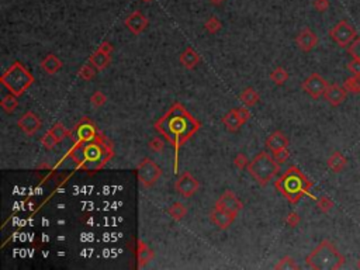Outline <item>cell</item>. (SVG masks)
Returning a JSON list of instances; mask_svg holds the SVG:
<instances>
[{"label":"cell","mask_w":360,"mask_h":270,"mask_svg":"<svg viewBox=\"0 0 360 270\" xmlns=\"http://www.w3.org/2000/svg\"><path fill=\"white\" fill-rule=\"evenodd\" d=\"M155 128L177 149L200 128V123L182 104H175L156 123Z\"/></svg>","instance_id":"obj_1"},{"label":"cell","mask_w":360,"mask_h":270,"mask_svg":"<svg viewBox=\"0 0 360 270\" xmlns=\"http://www.w3.org/2000/svg\"><path fill=\"white\" fill-rule=\"evenodd\" d=\"M279 193H282L289 202L295 204L304 196H310L311 199H315L310 190L312 187V182L302 173L297 166H290L284 173L277 179L274 183Z\"/></svg>","instance_id":"obj_2"},{"label":"cell","mask_w":360,"mask_h":270,"mask_svg":"<svg viewBox=\"0 0 360 270\" xmlns=\"http://www.w3.org/2000/svg\"><path fill=\"white\" fill-rule=\"evenodd\" d=\"M101 139L103 135L90 142H80L69 152V156L83 168H90V165L96 162L98 169H100L113 156V146L110 144L104 145Z\"/></svg>","instance_id":"obj_3"},{"label":"cell","mask_w":360,"mask_h":270,"mask_svg":"<svg viewBox=\"0 0 360 270\" xmlns=\"http://www.w3.org/2000/svg\"><path fill=\"white\" fill-rule=\"evenodd\" d=\"M345 256L328 239L324 241L305 258V263L314 270H338L345 263Z\"/></svg>","instance_id":"obj_4"},{"label":"cell","mask_w":360,"mask_h":270,"mask_svg":"<svg viewBox=\"0 0 360 270\" xmlns=\"http://www.w3.org/2000/svg\"><path fill=\"white\" fill-rule=\"evenodd\" d=\"M34 82V77L20 62H14L11 67L1 75L0 83L9 90L10 93L21 96Z\"/></svg>","instance_id":"obj_5"},{"label":"cell","mask_w":360,"mask_h":270,"mask_svg":"<svg viewBox=\"0 0 360 270\" xmlns=\"http://www.w3.org/2000/svg\"><path fill=\"white\" fill-rule=\"evenodd\" d=\"M279 170L280 165L276 162L273 155L267 152L258 154L248 165V172L261 186H264L273 180L274 176L279 173Z\"/></svg>","instance_id":"obj_6"},{"label":"cell","mask_w":360,"mask_h":270,"mask_svg":"<svg viewBox=\"0 0 360 270\" xmlns=\"http://www.w3.org/2000/svg\"><path fill=\"white\" fill-rule=\"evenodd\" d=\"M162 168L158 166V165L149 159V158H145L141 161V164L136 166V176H138V180L139 183L142 184L144 187L149 189L152 187L154 184L161 179L162 176Z\"/></svg>","instance_id":"obj_7"},{"label":"cell","mask_w":360,"mask_h":270,"mask_svg":"<svg viewBox=\"0 0 360 270\" xmlns=\"http://www.w3.org/2000/svg\"><path fill=\"white\" fill-rule=\"evenodd\" d=\"M329 37H331L332 41H335L339 47L345 48V47H349L352 42L358 38V33H356V30L353 29L346 20H342V21L336 23V24L329 30Z\"/></svg>","instance_id":"obj_8"},{"label":"cell","mask_w":360,"mask_h":270,"mask_svg":"<svg viewBox=\"0 0 360 270\" xmlns=\"http://www.w3.org/2000/svg\"><path fill=\"white\" fill-rule=\"evenodd\" d=\"M301 87L308 96H311L312 99L317 100V99L324 96V93L328 87V82L320 73H311L302 82Z\"/></svg>","instance_id":"obj_9"},{"label":"cell","mask_w":360,"mask_h":270,"mask_svg":"<svg viewBox=\"0 0 360 270\" xmlns=\"http://www.w3.org/2000/svg\"><path fill=\"white\" fill-rule=\"evenodd\" d=\"M198 189H200L198 180L196 179L193 174L189 173V172H185V173L180 174L175 183L176 193L180 194L185 199H190L192 196H195Z\"/></svg>","instance_id":"obj_10"},{"label":"cell","mask_w":360,"mask_h":270,"mask_svg":"<svg viewBox=\"0 0 360 270\" xmlns=\"http://www.w3.org/2000/svg\"><path fill=\"white\" fill-rule=\"evenodd\" d=\"M214 207H217V208H220V210H223V211L225 212H229L231 215L236 217V215L239 214V211L243 208V204L242 202L235 196L234 192H231V190H225L224 193L218 197V200L215 202Z\"/></svg>","instance_id":"obj_11"},{"label":"cell","mask_w":360,"mask_h":270,"mask_svg":"<svg viewBox=\"0 0 360 270\" xmlns=\"http://www.w3.org/2000/svg\"><path fill=\"white\" fill-rule=\"evenodd\" d=\"M98 136V131H96V127L93 126V123L89 121L88 118H83L75 128V139H76L78 144L95 141Z\"/></svg>","instance_id":"obj_12"},{"label":"cell","mask_w":360,"mask_h":270,"mask_svg":"<svg viewBox=\"0 0 360 270\" xmlns=\"http://www.w3.org/2000/svg\"><path fill=\"white\" fill-rule=\"evenodd\" d=\"M17 126H19V128L24 134L31 136V135L38 133L39 128L42 126V123H41L39 117L35 113L27 111L26 114H23V116L20 117L19 121H17Z\"/></svg>","instance_id":"obj_13"},{"label":"cell","mask_w":360,"mask_h":270,"mask_svg":"<svg viewBox=\"0 0 360 270\" xmlns=\"http://www.w3.org/2000/svg\"><path fill=\"white\" fill-rule=\"evenodd\" d=\"M124 24L134 35H139L146 30L148 24H149V20L146 19L139 10H136V11H132L130 16H127V19L124 20Z\"/></svg>","instance_id":"obj_14"},{"label":"cell","mask_w":360,"mask_h":270,"mask_svg":"<svg viewBox=\"0 0 360 270\" xmlns=\"http://www.w3.org/2000/svg\"><path fill=\"white\" fill-rule=\"evenodd\" d=\"M348 97V92L346 89L343 86H339L336 83L333 85H328L325 93H324V99L329 103V106L332 107H338L341 106L342 103L346 100Z\"/></svg>","instance_id":"obj_15"},{"label":"cell","mask_w":360,"mask_h":270,"mask_svg":"<svg viewBox=\"0 0 360 270\" xmlns=\"http://www.w3.org/2000/svg\"><path fill=\"white\" fill-rule=\"evenodd\" d=\"M295 44L297 47L301 49L302 52H310L317 47L318 44V37L311 29H304L298 33L295 37Z\"/></svg>","instance_id":"obj_16"},{"label":"cell","mask_w":360,"mask_h":270,"mask_svg":"<svg viewBox=\"0 0 360 270\" xmlns=\"http://www.w3.org/2000/svg\"><path fill=\"white\" fill-rule=\"evenodd\" d=\"M266 148L270 149L272 154H277L283 149L289 148V138L282 131H274L266 139Z\"/></svg>","instance_id":"obj_17"},{"label":"cell","mask_w":360,"mask_h":270,"mask_svg":"<svg viewBox=\"0 0 360 270\" xmlns=\"http://www.w3.org/2000/svg\"><path fill=\"white\" fill-rule=\"evenodd\" d=\"M39 67H41V69H42L45 73H48V75H55V73H58L59 70L62 69L64 62H62L55 54H48V55H45V57L42 58V61L39 62Z\"/></svg>","instance_id":"obj_18"},{"label":"cell","mask_w":360,"mask_h":270,"mask_svg":"<svg viewBox=\"0 0 360 270\" xmlns=\"http://www.w3.org/2000/svg\"><path fill=\"white\" fill-rule=\"evenodd\" d=\"M210 218H211V221L214 222L220 230H227V228H229L231 224H232L235 220L234 215H231L229 212L223 211V210H220V208H217V207L213 208V211L210 214Z\"/></svg>","instance_id":"obj_19"},{"label":"cell","mask_w":360,"mask_h":270,"mask_svg":"<svg viewBox=\"0 0 360 270\" xmlns=\"http://www.w3.org/2000/svg\"><path fill=\"white\" fill-rule=\"evenodd\" d=\"M223 124L225 126V128L231 133H236L241 127L243 126L242 120L239 118V114H238V108H232L229 110L224 117H223Z\"/></svg>","instance_id":"obj_20"},{"label":"cell","mask_w":360,"mask_h":270,"mask_svg":"<svg viewBox=\"0 0 360 270\" xmlns=\"http://www.w3.org/2000/svg\"><path fill=\"white\" fill-rule=\"evenodd\" d=\"M180 64L186 68V69H195L198 64H200V55L196 52L195 48L192 47H187V48L182 52L180 55Z\"/></svg>","instance_id":"obj_21"},{"label":"cell","mask_w":360,"mask_h":270,"mask_svg":"<svg viewBox=\"0 0 360 270\" xmlns=\"http://www.w3.org/2000/svg\"><path fill=\"white\" fill-rule=\"evenodd\" d=\"M136 258H138V266L144 268L146 263L154 259V252L146 245L145 242L138 241V249H136Z\"/></svg>","instance_id":"obj_22"},{"label":"cell","mask_w":360,"mask_h":270,"mask_svg":"<svg viewBox=\"0 0 360 270\" xmlns=\"http://www.w3.org/2000/svg\"><path fill=\"white\" fill-rule=\"evenodd\" d=\"M348 164V159L345 158V155H342L341 152H333V154L328 158V168H329V170L333 172V173H339L343 170V168L346 166Z\"/></svg>","instance_id":"obj_23"},{"label":"cell","mask_w":360,"mask_h":270,"mask_svg":"<svg viewBox=\"0 0 360 270\" xmlns=\"http://www.w3.org/2000/svg\"><path fill=\"white\" fill-rule=\"evenodd\" d=\"M110 57H111V55H108L106 52H103V51L98 49V51L89 58V62L96 68L98 70H103V69H106V68L110 65V61H111Z\"/></svg>","instance_id":"obj_24"},{"label":"cell","mask_w":360,"mask_h":270,"mask_svg":"<svg viewBox=\"0 0 360 270\" xmlns=\"http://www.w3.org/2000/svg\"><path fill=\"white\" fill-rule=\"evenodd\" d=\"M239 100L242 101L243 106L249 108V107L256 106L259 103L261 97H259L258 92L253 87H248V89H245L242 93L239 95Z\"/></svg>","instance_id":"obj_25"},{"label":"cell","mask_w":360,"mask_h":270,"mask_svg":"<svg viewBox=\"0 0 360 270\" xmlns=\"http://www.w3.org/2000/svg\"><path fill=\"white\" fill-rule=\"evenodd\" d=\"M270 80L277 86H283L289 80V72L282 67L276 68L270 72Z\"/></svg>","instance_id":"obj_26"},{"label":"cell","mask_w":360,"mask_h":270,"mask_svg":"<svg viewBox=\"0 0 360 270\" xmlns=\"http://www.w3.org/2000/svg\"><path fill=\"white\" fill-rule=\"evenodd\" d=\"M167 212H169V215H170L175 221H182L186 215H187V208H186L182 202H176L169 207Z\"/></svg>","instance_id":"obj_27"},{"label":"cell","mask_w":360,"mask_h":270,"mask_svg":"<svg viewBox=\"0 0 360 270\" xmlns=\"http://www.w3.org/2000/svg\"><path fill=\"white\" fill-rule=\"evenodd\" d=\"M19 106V100H17V96L10 93L7 96H4L1 99L0 101V107L6 111V113H13L16 108Z\"/></svg>","instance_id":"obj_28"},{"label":"cell","mask_w":360,"mask_h":270,"mask_svg":"<svg viewBox=\"0 0 360 270\" xmlns=\"http://www.w3.org/2000/svg\"><path fill=\"white\" fill-rule=\"evenodd\" d=\"M343 87L346 89L348 93H352V95H360V76L352 75L351 77L345 79Z\"/></svg>","instance_id":"obj_29"},{"label":"cell","mask_w":360,"mask_h":270,"mask_svg":"<svg viewBox=\"0 0 360 270\" xmlns=\"http://www.w3.org/2000/svg\"><path fill=\"white\" fill-rule=\"evenodd\" d=\"M96 72H98V69L93 67L90 62L86 64V65H83V67L79 69L78 72V76L82 79V80H85V82H89V80H92L93 77L96 76Z\"/></svg>","instance_id":"obj_30"},{"label":"cell","mask_w":360,"mask_h":270,"mask_svg":"<svg viewBox=\"0 0 360 270\" xmlns=\"http://www.w3.org/2000/svg\"><path fill=\"white\" fill-rule=\"evenodd\" d=\"M300 268L297 263H295V261L293 259L292 256H284V258H282L280 261L277 262L276 265H274V269H277V270H297Z\"/></svg>","instance_id":"obj_31"},{"label":"cell","mask_w":360,"mask_h":270,"mask_svg":"<svg viewBox=\"0 0 360 270\" xmlns=\"http://www.w3.org/2000/svg\"><path fill=\"white\" fill-rule=\"evenodd\" d=\"M52 134H54V136L57 138V141H58V144H61L65 138H68V136H70L72 135V133H69L68 130L65 128V127L62 126L61 123H57V124H54V127L49 130Z\"/></svg>","instance_id":"obj_32"},{"label":"cell","mask_w":360,"mask_h":270,"mask_svg":"<svg viewBox=\"0 0 360 270\" xmlns=\"http://www.w3.org/2000/svg\"><path fill=\"white\" fill-rule=\"evenodd\" d=\"M204 29L205 31H208L210 34H215V33H218L220 30L223 29V23L217 19L215 16H211L210 19L205 20Z\"/></svg>","instance_id":"obj_33"},{"label":"cell","mask_w":360,"mask_h":270,"mask_svg":"<svg viewBox=\"0 0 360 270\" xmlns=\"http://www.w3.org/2000/svg\"><path fill=\"white\" fill-rule=\"evenodd\" d=\"M317 207L321 212H329L333 208V202L328 196H321L317 199Z\"/></svg>","instance_id":"obj_34"},{"label":"cell","mask_w":360,"mask_h":270,"mask_svg":"<svg viewBox=\"0 0 360 270\" xmlns=\"http://www.w3.org/2000/svg\"><path fill=\"white\" fill-rule=\"evenodd\" d=\"M90 103H92V106L93 107L98 108V107L104 106V104L107 103V96H106L101 90H96V92L90 96Z\"/></svg>","instance_id":"obj_35"},{"label":"cell","mask_w":360,"mask_h":270,"mask_svg":"<svg viewBox=\"0 0 360 270\" xmlns=\"http://www.w3.org/2000/svg\"><path fill=\"white\" fill-rule=\"evenodd\" d=\"M149 149L152 151V152H155V154H159V152H162L164 149H165V141L161 138V136H154L151 141H149Z\"/></svg>","instance_id":"obj_36"},{"label":"cell","mask_w":360,"mask_h":270,"mask_svg":"<svg viewBox=\"0 0 360 270\" xmlns=\"http://www.w3.org/2000/svg\"><path fill=\"white\" fill-rule=\"evenodd\" d=\"M41 145H42L45 149H52V148H55V146L58 145V141H57V138L54 136V134H52L51 131H48L47 134L41 138Z\"/></svg>","instance_id":"obj_37"},{"label":"cell","mask_w":360,"mask_h":270,"mask_svg":"<svg viewBox=\"0 0 360 270\" xmlns=\"http://www.w3.org/2000/svg\"><path fill=\"white\" fill-rule=\"evenodd\" d=\"M348 52L352 58H356L360 61V35H358V38L348 47Z\"/></svg>","instance_id":"obj_38"},{"label":"cell","mask_w":360,"mask_h":270,"mask_svg":"<svg viewBox=\"0 0 360 270\" xmlns=\"http://www.w3.org/2000/svg\"><path fill=\"white\" fill-rule=\"evenodd\" d=\"M234 165H235V168H238L239 170H243V169H246L248 168V165H249V162H248V158H246V155L245 154H238L236 156H235V159H234Z\"/></svg>","instance_id":"obj_39"},{"label":"cell","mask_w":360,"mask_h":270,"mask_svg":"<svg viewBox=\"0 0 360 270\" xmlns=\"http://www.w3.org/2000/svg\"><path fill=\"white\" fill-rule=\"evenodd\" d=\"M348 70L351 72L352 75H355V76H360V61L356 58H352V61L348 62Z\"/></svg>","instance_id":"obj_40"},{"label":"cell","mask_w":360,"mask_h":270,"mask_svg":"<svg viewBox=\"0 0 360 270\" xmlns=\"http://www.w3.org/2000/svg\"><path fill=\"white\" fill-rule=\"evenodd\" d=\"M300 221H301V218H300V215H298L295 211L289 212V215L286 217V224H287L290 228L297 227V225L300 224Z\"/></svg>","instance_id":"obj_41"},{"label":"cell","mask_w":360,"mask_h":270,"mask_svg":"<svg viewBox=\"0 0 360 270\" xmlns=\"http://www.w3.org/2000/svg\"><path fill=\"white\" fill-rule=\"evenodd\" d=\"M273 158L276 159V162L279 165H283L287 162V159L290 158V151H289V148H286V149H283L280 152H277V154H272Z\"/></svg>","instance_id":"obj_42"},{"label":"cell","mask_w":360,"mask_h":270,"mask_svg":"<svg viewBox=\"0 0 360 270\" xmlns=\"http://www.w3.org/2000/svg\"><path fill=\"white\" fill-rule=\"evenodd\" d=\"M314 9L320 13H324L329 9V0H314Z\"/></svg>","instance_id":"obj_43"},{"label":"cell","mask_w":360,"mask_h":270,"mask_svg":"<svg viewBox=\"0 0 360 270\" xmlns=\"http://www.w3.org/2000/svg\"><path fill=\"white\" fill-rule=\"evenodd\" d=\"M238 114H239V118L242 120V123L245 124L249 118H251V113H249V110L246 108V107H241V108H238Z\"/></svg>","instance_id":"obj_44"},{"label":"cell","mask_w":360,"mask_h":270,"mask_svg":"<svg viewBox=\"0 0 360 270\" xmlns=\"http://www.w3.org/2000/svg\"><path fill=\"white\" fill-rule=\"evenodd\" d=\"M98 49L103 51V52H106V54H108V55H111V52H113V45H111L108 41H103V42L98 45Z\"/></svg>","instance_id":"obj_45"},{"label":"cell","mask_w":360,"mask_h":270,"mask_svg":"<svg viewBox=\"0 0 360 270\" xmlns=\"http://www.w3.org/2000/svg\"><path fill=\"white\" fill-rule=\"evenodd\" d=\"M208 1H210L211 4H214V6H221L225 0H208Z\"/></svg>","instance_id":"obj_46"},{"label":"cell","mask_w":360,"mask_h":270,"mask_svg":"<svg viewBox=\"0 0 360 270\" xmlns=\"http://www.w3.org/2000/svg\"><path fill=\"white\" fill-rule=\"evenodd\" d=\"M141 1H144V3H151V1H154V0H141Z\"/></svg>","instance_id":"obj_47"},{"label":"cell","mask_w":360,"mask_h":270,"mask_svg":"<svg viewBox=\"0 0 360 270\" xmlns=\"http://www.w3.org/2000/svg\"><path fill=\"white\" fill-rule=\"evenodd\" d=\"M358 268H359V269H360V259H359V261H358Z\"/></svg>","instance_id":"obj_48"}]
</instances>
